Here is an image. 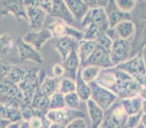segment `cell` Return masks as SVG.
Returning <instances> with one entry per match:
<instances>
[{"mask_svg": "<svg viewBox=\"0 0 146 128\" xmlns=\"http://www.w3.org/2000/svg\"><path fill=\"white\" fill-rule=\"evenodd\" d=\"M87 105L91 128H100L104 122L105 111L91 98L87 101Z\"/></svg>", "mask_w": 146, "mask_h": 128, "instance_id": "19", "label": "cell"}, {"mask_svg": "<svg viewBox=\"0 0 146 128\" xmlns=\"http://www.w3.org/2000/svg\"><path fill=\"white\" fill-rule=\"evenodd\" d=\"M144 86H146V80H145V85Z\"/></svg>", "mask_w": 146, "mask_h": 128, "instance_id": "50", "label": "cell"}, {"mask_svg": "<svg viewBox=\"0 0 146 128\" xmlns=\"http://www.w3.org/2000/svg\"><path fill=\"white\" fill-rule=\"evenodd\" d=\"M50 98L45 96L39 88H37L31 101V106L35 111L47 112L49 110Z\"/></svg>", "mask_w": 146, "mask_h": 128, "instance_id": "25", "label": "cell"}, {"mask_svg": "<svg viewBox=\"0 0 146 128\" xmlns=\"http://www.w3.org/2000/svg\"><path fill=\"white\" fill-rule=\"evenodd\" d=\"M101 69L98 66H88L81 68V74L83 79L87 83H90L96 80Z\"/></svg>", "mask_w": 146, "mask_h": 128, "instance_id": "28", "label": "cell"}, {"mask_svg": "<svg viewBox=\"0 0 146 128\" xmlns=\"http://www.w3.org/2000/svg\"><path fill=\"white\" fill-rule=\"evenodd\" d=\"M144 112L142 111L139 114L129 116L125 124V128H136L141 124L142 117Z\"/></svg>", "mask_w": 146, "mask_h": 128, "instance_id": "36", "label": "cell"}, {"mask_svg": "<svg viewBox=\"0 0 146 128\" xmlns=\"http://www.w3.org/2000/svg\"><path fill=\"white\" fill-rule=\"evenodd\" d=\"M88 6L91 9H95V8H106L108 5V1L105 0H88L85 1Z\"/></svg>", "mask_w": 146, "mask_h": 128, "instance_id": "40", "label": "cell"}, {"mask_svg": "<svg viewBox=\"0 0 146 128\" xmlns=\"http://www.w3.org/2000/svg\"><path fill=\"white\" fill-rule=\"evenodd\" d=\"M136 128H145V127L144 125L141 123L140 125H139V126L137 127H136Z\"/></svg>", "mask_w": 146, "mask_h": 128, "instance_id": "49", "label": "cell"}, {"mask_svg": "<svg viewBox=\"0 0 146 128\" xmlns=\"http://www.w3.org/2000/svg\"><path fill=\"white\" fill-rule=\"evenodd\" d=\"M13 40L8 34L0 35V55L4 56L9 54L13 48Z\"/></svg>", "mask_w": 146, "mask_h": 128, "instance_id": "30", "label": "cell"}, {"mask_svg": "<svg viewBox=\"0 0 146 128\" xmlns=\"http://www.w3.org/2000/svg\"><path fill=\"white\" fill-rule=\"evenodd\" d=\"M49 128H66V127L64 126V125H59V124L52 123L51 125H50V127Z\"/></svg>", "mask_w": 146, "mask_h": 128, "instance_id": "45", "label": "cell"}, {"mask_svg": "<svg viewBox=\"0 0 146 128\" xmlns=\"http://www.w3.org/2000/svg\"><path fill=\"white\" fill-rule=\"evenodd\" d=\"M90 23L97 25L103 33H106L110 29L109 21L105 8L91 9L81 23V27L85 29Z\"/></svg>", "mask_w": 146, "mask_h": 128, "instance_id": "9", "label": "cell"}, {"mask_svg": "<svg viewBox=\"0 0 146 128\" xmlns=\"http://www.w3.org/2000/svg\"><path fill=\"white\" fill-rule=\"evenodd\" d=\"M79 41L69 37H53L52 45L64 61L71 52L79 47Z\"/></svg>", "mask_w": 146, "mask_h": 128, "instance_id": "16", "label": "cell"}, {"mask_svg": "<svg viewBox=\"0 0 146 128\" xmlns=\"http://www.w3.org/2000/svg\"><path fill=\"white\" fill-rule=\"evenodd\" d=\"M123 108L128 116L139 114L143 111V99L140 95L134 98L121 100Z\"/></svg>", "mask_w": 146, "mask_h": 128, "instance_id": "22", "label": "cell"}, {"mask_svg": "<svg viewBox=\"0 0 146 128\" xmlns=\"http://www.w3.org/2000/svg\"><path fill=\"white\" fill-rule=\"evenodd\" d=\"M11 123L10 120L7 119L0 118V128H7L10 124Z\"/></svg>", "mask_w": 146, "mask_h": 128, "instance_id": "43", "label": "cell"}, {"mask_svg": "<svg viewBox=\"0 0 146 128\" xmlns=\"http://www.w3.org/2000/svg\"><path fill=\"white\" fill-rule=\"evenodd\" d=\"M66 128H87V124L83 117H79L72 120L66 125Z\"/></svg>", "mask_w": 146, "mask_h": 128, "instance_id": "38", "label": "cell"}, {"mask_svg": "<svg viewBox=\"0 0 146 128\" xmlns=\"http://www.w3.org/2000/svg\"><path fill=\"white\" fill-rule=\"evenodd\" d=\"M115 67L125 71L143 87L145 85L146 80V66L141 52Z\"/></svg>", "mask_w": 146, "mask_h": 128, "instance_id": "3", "label": "cell"}, {"mask_svg": "<svg viewBox=\"0 0 146 128\" xmlns=\"http://www.w3.org/2000/svg\"><path fill=\"white\" fill-rule=\"evenodd\" d=\"M105 10L109 21L110 29L114 28L122 21H132V14L121 11L117 7L115 1H108Z\"/></svg>", "mask_w": 146, "mask_h": 128, "instance_id": "17", "label": "cell"}, {"mask_svg": "<svg viewBox=\"0 0 146 128\" xmlns=\"http://www.w3.org/2000/svg\"><path fill=\"white\" fill-rule=\"evenodd\" d=\"M131 51V42L128 40L119 39L113 41L110 51V56L114 67L129 59Z\"/></svg>", "mask_w": 146, "mask_h": 128, "instance_id": "8", "label": "cell"}, {"mask_svg": "<svg viewBox=\"0 0 146 128\" xmlns=\"http://www.w3.org/2000/svg\"><path fill=\"white\" fill-rule=\"evenodd\" d=\"M141 123L146 127V112H144V113H143V117H142Z\"/></svg>", "mask_w": 146, "mask_h": 128, "instance_id": "47", "label": "cell"}, {"mask_svg": "<svg viewBox=\"0 0 146 128\" xmlns=\"http://www.w3.org/2000/svg\"><path fill=\"white\" fill-rule=\"evenodd\" d=\"M52 72L54 77L58 79L63 78V76L66 74V70L63 65L61 64H55V66H53Z\"/></svg>", "mask_w": 146, "mask_h": 128, "instance_id": "42", "label": "cell"}, {"mask_svg": "<svg viewBox=\"0 0 146 128\" xmlns=\"http://www.w3.org/2000/svg\"><path fill=\"white\" fill-rule=\"evenodd\" d=\"M84 40L87 41H96L100 36L104 34L100 31L97 25L94 23H90L84 30Z\"/></svg>", "mask_w": 146, "mask_h": 128, "instance_id": "32", "label": "cell"}, {"mask_svg": "<svg viewBox=\"0 0 146 128\" xmlns=\"http://www.w3.org/2000/svg\"><path fill=\"white\" fill-rule=\"evenodd\" d=\"M63 66L66 70V74L68 75L67 77L76 80V74L81 68L78 48L73 50L68 57L64 61H63Z\"/></svg>", "mask_w": 146, "mask_h": 128, "instance_id": "20", "label": "cell"}, {"mask_svg": "<svg viewBox=\"0 0 146 128\" xmlns=\"http://www.w3.org/2000/svg\"><path fill=\"white\" fill-rule=\"evenodd\" d=\"M23 94L18 85L7 80L0 81V103L8 108L19 109L23 102Z\"/></svg>", "mask_w": 146, "mask_h": 128, "instance_id": "2", "label": "cell"}, {"mask_svg": "<svg viewBox=\"0 0 146 128\" xmlns=\"http://www.w3.org/2000/svg\"><path fill=\"white\" fill-rule=\"evenodd\" d=\"M10 14L29 21L24 1H0V18Z\"/></svg>", "mask_w": 146, "mask_h": 128, "instance_id": "13", "label": "cell"}, {"mask_svg": "<svg viewBox=\"0 0 146 128\" xmlns=\"http://www.w3.org/2000/svg\"><path fill=\"white\" fill-rule=\"evenodd\" d=\"M58 91L64 95L76 92V82L73 79L63 77L60 79Z\"/></svg>", "mask_w": 146, "mask_h": 128, "instance_id": "29", "label": "cell"}, {"mask_svg": "<svg viewBox=\"0 0 146 128\" xmlns=\"http://www.w3.org/2000/svg\"><path fill=\"white\" fill-rule=\"evenodd\" d=\"M0 57H2V56H1V55H0Z\"/></svg>", "mask_w": 146, "mask_h": 128, "instance_id": "51", "label": "cell"}, {"mask_svg": "<svg viewBox=\"0 0 146 128\" xmlns=\"http://www.w3.org/2000/svg\"><path fill=\"white\" fill-rule=\"evenodd\" d=\"M17 47H18L20 59L22 62L31 61L38 64H42L43 63V57L40 54L39 51H38L36 48L25 42L23 37L18 38Z\"/></svg>", "mask_w": 146, "mask_h": 128, "instance_id": "15", "label": "cell"}, {"mask_svg": "<svg viewBox=\"0 0 146 128\" xmlns=\"http://www.w3.org/2000/svg\"><path fill=\"white\" fill-rule=\"evenodd\" d=\"M36 3L50 15L53 10V1H36Z\"/></svg>", "mask_w": 146, "mask_h": 128, "instance_id": "41", "label": "cell"}, {"mask_svg": "<svg viewBox=\"0 0 146 128\" xmlns=\"http://www.w3.org/2000/svg\"><path fill=\"white\" fill-rule=\"evenodd\" d=\"M89 85L92 90L91 99L93 100L104 111L109 109L114 103L119 100V98L115 93L98 85L95 81L90 82Z\"/></svg>", "mask_w": 146, "mask_h": 128, "instance_id": "5", "label": "cell"}, {"mask_svg": "<svg viewBox=\"0 0 146 128\" xmlns=\"http://www.w3.org/2000/svg\"><path fill=\"white\" fill-rule=\"evenodd\" d=\"M50 16L58 18L62 22L65 23L72 27L80 29L81 23L76 21L73 15L68 8L65 1H53V10Z\"/></svg>", "mask_w": 146, "mask_h": 128, "instance_id": "12", "label": "cell"}, {"mask_svg": "<svg viewBox=\"0 0 146 128\" xmlns=\"http://www.w3.org/2000/svg\"><path fill=\"white\" fill-rule=\"evenodd\" d=\"M129 116L123 108L120 99L105 111V120L103 125L106 128H122L125 127Z\"/></svg>", "mask_w": 146, "mask_h": 128, "instance_id": "4", "label": "cell"}, {"mask_svg": "<svg viewBox=\"0 0 146 128\" xmlns=\"http://www.w3.org/2000/svg\"><path fill=\"white\" fill-rule=\"evenodd\" d=\"M65 103V95L60 93L56 92L50 98V103H49V110H56L66 108Z\"/></svg>", "mask_w": 146, "mask_h": 128, "instance_id": "31", "label": "cell"}, {"mask_svg": "<svg viewBox=\"0 0 146 128\" xmlns=\"http://www.w3.org/2000/svg\"><path fill=\"white\" fill-rule=\"evenodd\" d=\"M75 82L76 93H77L81 101L87 102L88 100L91 98L92 90L89 83L86 82L82 78V74H81V68L79 69V71L76 74V78Z\"/></svg>", "mask_w": 146, "mask_h": 128, "instance_id": "23", "label": "cell"}, {"mask_svg": "<svg viewBox=\"0 0 146 128\" xmlns=\"http://www.w3.org/2000/svg\"><path fill=\"white\" fill-rule=\"evenodd\" d=\"M71 14L73 15L76 21L79 23H82L84 18H85L87 13L90 10V7L85 1H76V0H68L65 1Z\"/></svg>", "mask_w": 146, "mask_h": 128, "instance_id": "21", "label": "cell"}, {"mask_svg": "<svg viewBox=\"0 0 146 128\" xmlns=\"http://www.w3.org/2000/svg\"><path fill=\"white\" fill-rule=\"evenodd\" d=\"M96 42L98 46L101 47L108 51H111L113 45V40L106 33L100 36L99 38L96 40Z\"/></svg>", "mask_w": 146, "mask_h": 128, "instance_id": "37", "label": "cell"}, {"mask_svg": "<svg viewBox=\"0 0 146 128\" xmlns=\"http://www.w3.org/2000/svg\"><path fill=\"white\" fill-rule=\"evenodd\" d=\"M52 38H53L52 34L47 28H43L38 31L29 32L23 37L25 42L36 48L38 51H40L42 46Z\"/></svg>", "mask_w": 146, "mask_h": 128, "instance_id": "18", "label": "cell"}, {"mask_svg": "<svg viewBox=\"0 0 146 128\" xmlns=\"http://www.w3.org/2000/svg\"><path fill=\"white\" fill-rule=\"evenodd\" d=\"M13 65L8 63H0V81L4 80L8 76Z\"/></svg>", "mask_w": 146, "mask_h": 128, "instance_id": "39", "label": "cell"}, {"mask_svg": "<svg viewBox=\"0 0 146 128\" xmlns=\"http://www.w3.org/2000/svg\"><path fill=\"white\" fill-rule=\"evenodd\" d=\"M136 26L132 21H124L113 29H109L106 34L113 42L116 39L128 40L129 37L135 34Z\"/></svg>", "mask_w": 146, "mask_h": 128, "instance_id": "14", "label": "cell"}, {"mask_svg": "<svg viewBox=\"0 0 146 128\" xmlns=\"http://www.w3.org/2000/svg\"><path fill=\"white\" fill-rule=\"evenodd\" d=\"M143 112H146V100H143Z\"/></svg>", "mask_w": 146, "mask_h": 128, "instance_id": "48", "label": "cell"}, {"mask_svg": "<svg viewBox=\"0 0 146 128\" xmlns=\"http://www.w3.org/2000/svg\"><path fill=\"white\" fill-rule=\"evenodd\" d=\"M88 66H95L103 69L114 67L110 56V51L100 46H97L95 51L81 66V68Z\"/></svg>", "mask_w": 146, "mask_h": 128, "instance_id": "10", "label": "cell"}, {"mask_svg": "<svg viewBox=\"0 0 146 128\" xmlns=\"http://www.w3.org/2000/svg\"><path fill=\"white\" fill-rule=\"evenodd\" d=\"M141 53H142V55H143V59H144L145 63V66H146V46H145L144 47H143V49L142 50Z\"/></svg>", "mask_w": 146, "mask_h": 128, "instance_id": "46", "label": "cell"}, {"mask_svg": "<svg viewBox=\"0 0 146 128\" xmlns=\"http://www.w3.org/2000/svg\"><path fill=\"white\" fill-rule=\"evenodd\" d=\"M118 7L121 11L127 13H131L136 7L137 2L132 0H117L115 1Z\"/></svg>", "mask_w": 146, "mask_h": 128, "instance_id": "34", "label": "cell"}, {"mask_svg": "<svg viewBox=\"0 0 146 128\" xmlns=\"http://www.w3.org/2000/svg\"><path fill=\"white\" fill-rule=\"evenodd\" d=\"M60 79L49 77L46 76L41 85H39V90L45 96L50 98L54 93L58 91Z\"/></svg>", "mask_w": 146, "mask_h": 128, "instance_id": "24", "label": "cell"}, {"mask_svg": "<svg viewBox=\"0 0 146 128\" xmlns=\"http://www.w3.org/2000/svg\"><path fill=\"white\" fill-rule=\"evenodd\" d=\"M19 110L22 115L23 121H29L31 117L35 114V111L33 109L31 105L23 102L19 107Z\"/></svg>", "mask_w": 146, "mask_h": 128, "instance_id": "35", "label": "cell"}, {"mask_svg": "<svg viewBox=\"0 0 146 128\" xmlns=\"http://www.w3.org/2000/svg\"><path fill=\"white\" fill-rule=\"evenodd\" d=\"M47 28L52 32L53 37H69L80 42L83 40L84 36V31L68 26L62 21L52 23Z\"/></svg>", "mask_w": 146, "mask_h": 128, "instance_id": "11", "label": "cell"}, {"mask_svg": "<svg viewBox=\"0 0 146 128\" xmlns=\"http://www.w3.org/2000/svg\"><path fill=\"white\" fill-rule=\"evenodd\" d=\"M95 82L115 93L120 100L140 95L143 88L131 76L116 67L101 69Z\"/></svg>", "mask_w": 146, "mask_h": 128, "instance_id": "1", "label": "cell"}, {"mask_svg": "<svg viewBox=\"0 0 146 128\" xmlns=\"http://www.w3.org/2000/svg\"><path fill=\"white\" fill-rule=\"evenodd\" d=\"M84 116L82 111L74 110L67 107L56 110H48L46 114L47 119L51 123L59 124L64 126H66L72 120L76 118H84Z\"/></svg>", "mask_w": 146, "mask_h": 128, "instance_id": "7", "label": "cell"}, {"mask_svg": "<svg viewBox=\"0 0 146 128\" xmlns=\"http://www.w3.org/2000/svg\"><path fill=\"white\" fill-rule=\"evenodd\" d=\"M98 44L96 41H87L82 40L79 42L78 53H79V59H80L81 66L87 60V58L95 51Z\"/></svg>", "mask_w": 146, "mask_h": 128, "instance_id": "26", "label": "cell"}, {"mask_svg": "<svg viewBox=\"0 0 146 128\" xmlns=\"http://www.w3.org/2000/svg\"><path fill=\"white\" fill-rule=\"evenodd\" d=\"M21 122H11L8 126L7 127V128H21Z\"/></svg>", "mask_w": 146, "mask_h": 128, "instance_id": "44", "label": "cell"}, {"mask_svg": "<svg viewBox=\"0 0 146 128\" xmlns=\"http://www.w3.org/2000/svg\"><path fill=\"white\" fill-rule=\"evenodd\" d=\"M26 71H27L26 69L13 65L11 71L5 80L15 85H18L26 77Z\"/></svg>", "mask_w": 146, "mask_h": 128, "instance_id": "27", "label": "cell"}, {"mask_svg": "<svg viewBox=\"0 0 146 128\" xmlns=\"http://www.w3.org/2000/svg\"><path fill=\"white\" fill-rule=\"evenodd\" d=\"M26 7L29 26L33 31H38L43 29L47 13L39 7L36 1H24Z\"/></svg>", "mask_w": 146, "mask_h": 128, "instance_id": "6", "label": "cell"}, {"mask_svg": "<svg viewBox=\"0 0 146 128\" xmlns=\"http://www.w3.org/2000/svg\"><path fill=\"white\" fill-rule=\"evenodd\" d=\"M81 99L76 92L69 93L65 95V103H66V107L68 109L78 110L79 107Z\"/></svg>", "mask_w": 146, "mask_h": 128, "instance_id": "33", "label": "cell"}]
</instances>
